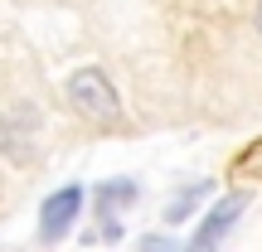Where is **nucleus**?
<instances>
[{
  "label": "nucleus",
  "instance_id": "1",
  "mask_svg": "<svg viewBox=\"0 0 262 252\" xmlns=\"http://www.w3.org/2000/svg\"><path fill=\"white\" fill-rule=\"evenodd\" d=\"M68 102H73L78 117H88V122H102V126H112L117 112H122V102H117V87H112V78H107L102 68H78V73L68 78Z\"/></svg>",
  "mask_w": 262,
  "mask_h": 252
},
{
  "label": "nucleus",
  "instance_id": "2",
  "mask_svg": "<svg viewBox=\"0 0 262 252\" xmlns=\"http://www.w3.org/2000/svg\"><path fill=\"white\" fill-rule=\"evenodd\" d=\"M78 214H83V189L78 185L54 189V194L44 199V209H39V238H44V243H58V238L73 228Z\"/></svg>",
  "mask_w": 262,
  "mask_h": 252
},
{
  "label": "nucleus",
  "instance_id": "3",
  "mask_svg": "<svg viewBox=\"0 0 262 252\" xmlns=\"http://www.w3.org/2000/svg\"><path fill=\"white\" fill-rule=\"evenodd\" d=\"M34 126H39V117L29 107L0 117V155L10 165H29V155H34Z\"/></svg>",
  "mask_w": 262,
  "mask_h": 252
},
{
  "label": "nucleus",
  "instance_id": "4",
  "mask_svg": "<svg viewBox=\"0 0 262 252\" xmlns=\"http://www.w3.org/2000/svg\"><path fill=\"white\" fill-rule=\"evenodd\" d=\"M243 209H248V194H243V189H233L228 199H219V204H214V214H209L204 223H199L194 247H185V252H214V247H219V238H224L228 228H233L238 218H243Z\"/></svg>",
  "mask_w": 262,
  "mask_h": 252
},
{
  "label": "nucleus",
  "instance_id": "5",
  "mask_svg": "<svg viewBox=\"0 0 262 252\" xmlns=\"http://www.w3.org/2000/svg\"><path fill=\"white\" fill-rule=\"evenodd\" d=\"M126 204H136V179H107V185H97L102 218H112V209H126Z\"/></svg>",
  "mask_w": 262,
  "mask_h": 252
},
{
  "label": "nucleus",
  "instance_id": "6",
  "mask_svg": "<svg viewBox=\"0 0 262 252\" xmlns=\"http://www.w3.org/2000/svg\"><path fill=\"white\" fill-rule=\"evenodd\" d=\"M204 194H209V179H194L189 189H180V194L165 204V223H185V218L199 209V199H204Z\"/></svg>",
  "mask_w": 262,
  "mask_h": 252
},
{
  "label": "nucleus",
  "instance_id": "7",
  "mask_svg": "<svg viewBox=\"0 0 262 252\" xmlns=\"http://www.w3.org/2000/svg\"><path fill=\"white\" fill-rule=\"evenodd\" d=\"M233 170H238V175H248V179H262V136L233 160Z\"/></svg>",
  "mask_w": 262,
  "mask_h": 252
},
{
  "label": "nucleus",
  "instance_id": "8",
  "mask_svg": "<svg viewBox=\"0 0 262 252\" xmlns=\"http://www.w3.org/2000/svg\"><path fill=\"white\" fill-rule=\"evenodd\" d=\"M141 252H185V247H175V238H160V233H150L146 243H141Z\"/></svg>",
  "mask_w": 262,
  "mask_h": 252
},
{
  "label": "nucleus",
  "instance_id": "9",
  "mask_svg": "<svg viewBox=\"0 0 262 252\" xmlns=\"http://www.w3.org/2000/svg\"><path fill=\"white\" fill-rule=\"evenodd\" d=\"M253 19H257V34H262V0H257V15H253Z\"/></svg>",
  "mask_w": 262,
  "mask_h": 252
}]
</instances>
